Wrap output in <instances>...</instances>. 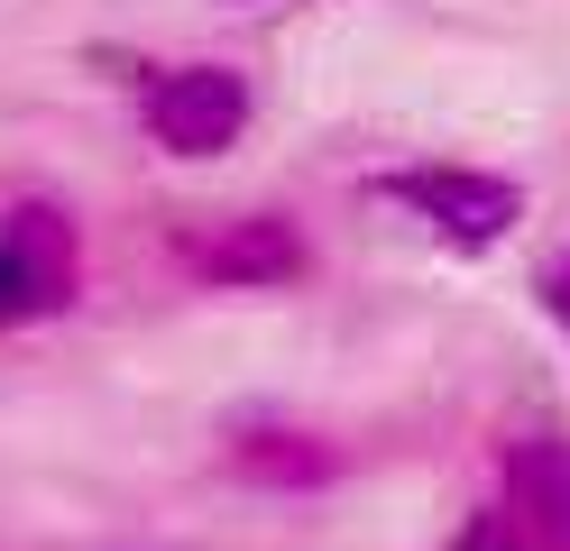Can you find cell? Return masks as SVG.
<instances>
[{"label":"cell","instance_id":"7","mask_svg":"<svg viewBox=\"0 0 570 551\" xmlns=\"http://www.w3.org/2000/svg\"><path fill=\"white\" fill-rule=\"evenodd\" d=\"M543 304L570 322V257H552V267H543Z\"/></svg>","mask_w":570,"mask_h":551},{"label":"cell","instance_id":"5","mask_svg":"<svg viewBox=\"0 0 570 551\" xmlns=\"http://www.w3.org/2000/svg\"><path fill=\"white\" fill-rule=\"evenodd\" d=\"M507 514L524 551H570V441H515L507 451Z\"/></svg>","mask_w":570,"mask_h":551},{"label":"cell","instance_id":"1","mask_svg":"<svg viewBox=\"0 0 570 551\" xmlns=\"http://www.w3.org/2000/svg\"><path fill=\"white\" fill-rule=\"evenodd\" d=\"M377 194L405 203L423 230H433L442 248H460V257L497 248L524 220V194L507 175H479V166H396V175H377Z\"/></svg>","mask_w":570,"mask_h":551},{"label":"cell","instance_id":"3","mask_svg":"<svg viewBox=\"0 0 570 551\" xmlns=\"http://www.w3.org/2000/svg\"><path fill=\"white\" fill-rule=\"evenodd\" d=\"M0 257H10V285H19V313L28 322H47V313L75 304L83 239H75V220H65L56 203H10V211H0Z\"/></svg>","mask_w":570,"mask_h":551},{"label":"cell","instance_id":"6","mask_svg":"<svg viewBox=\"0 0 570 551\" xmlns=\"http://www.w3.org/2000/svg\"><path fill=\"white\" fill-rule=\"evenodd\" d=\"M230 469L248 488H276V496H304V488H332L341 478V451L323 432H295V423H248L230 441Z\"/></svg>","mask_w":570,"mask_h":551},{"label":"cell","instance_id":"2","mask_svg":"<svg viewBox=\"0 0 570 551\" xmlns=\"http://www.w3.org/2000/svg\"><path fill=\"white\" fill-rule=\"evenodd\" d=\"M138 120L166 157H222L248 129V73L239 65H166L138 92Z\"/></svg>","mask_w":570,"mask_h":551},{"label":"cell","instance_id":"4","mask_svg":"<svg viewBox=\"0 0 570 551\" xmlns=\"http://www.w3.org/2000/svg\"><path fill=\"white\" fill-rule=\"evenodd\" d=\"M185 267H194L203 285L248 294V285H295V276L313 267V248H304V230H295L285 211H239V220H222V230L185 239Z\"/></svg>","mask_w":570,"mask_h":551},{"label":"cell","instance_id":"8","mask_svg":"<svg viewBox=\"0 0 570 551\" xmlns=\"http://www.w3.org/2000/svg\"><path fill=\"white\" fill-rule=\"evenodd\" d=\"M460 551H524L507 524H479V533H460Z\"/></svg>","mask_w":570,"mask_h":551},{"label":"cell","instance_id":"9","mask_svg":"<svg viewBox=\"0 0 570 551\" xmlns=\"http://www.w3.org/2000/svg\"><path fill=\"white\" fill-rule=\"evenodd\" d=\"M10 322H28V313H19V285H10V257H0V331H10Z\"/></svg>","mask_w":570,"mask_h":551}]
</instances>
